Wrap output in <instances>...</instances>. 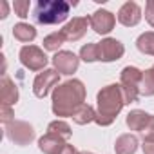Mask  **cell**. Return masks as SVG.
Listing matches in <instances>:
<instances>
[{"mask_svg":"<svg viewBox=\"0 0 154 154\" xmlns=\"http://www.w3.org/2000/svg\"><path fill=\"white\" fill-rule=\"evenodd\" d=\"M85 102V85L82 80H67L53 89V112L60 118H72L74 111Z\"/></svg>","mask_w":154,"mask_h":154,"instance_id":"cell-1","label":"cell"},{"mask_svg":"<svg viewBox=\"0 0 154 154\" xmlns=\"http://www.w3.org/2000/svg\"><path fill=\"white\" fill-rule=\"evenodd\" d=\"M96 105H98V109H96V120L94 122L100 127L112 125L116 116L122 112L123 105H127L120 84H111V85L102 87L96 94Z\"/></svg>","mask_w":154,"mask_h":154,"instance_id":"cell-2","label":"cell"},{"mask_svg":"<svg viewBox=\"0 0 154 154\" xmlns=\"http://www.w3.org/2000/svg\"><path fill=\"white\" fill-rule=\"evenodd\" d=\"M71 13V4L65 0H38L33 18L40 26H56L67 20Z\"/></svg>","mask_w":154,"mask_h":154,"instance_id":"cell-3","label":"cell"},{"mask_svg":"<svg viewBox=\"0 0 154 154\" xmlns=\"http://www.w3.org/2000/svg\"><path fill=\"white\" fill-rule=\"evenodd\" d=\"M143 80V71L134 65H127L122 69L120 74V87L125 98V103H132L140 98V85Z\"/></svg>","mask_w":154,"mask_h":154,"instance_id":"cell-4","label":"cell"},{"mask_svg":"<svg viewBox=\"0 0 154 154\" xmlns=\"http://www.w3.org/2000/svg\"><path fill=\"white\" fill-rule=\"evenodd\" d=\"M6 136L11 143H15L18 147H26L35 140L36 132H35L31 123L22 122V120H15V122L6 125Z\"/></svg>","mask_w":154,"mask_h":154,"instance_id":"cell-5","label":"cell"},{"mask_svg":"<svg viewBox=\"0 0 154 154\" xmlns=\"http://www.w3.org/2000/svg\"><path fill=\"white\" fill-rule=\"evenodd\" d=\"M18 58H20V63L29 69V71H44L49 58L47 54L44 53V49H40L38 45H24L18 53Z\"/></svg>","mask_w":154,"mask_h":154,"instance_id":"cell-6","label":"cell"},{"mask_svg":"<svg viewBox=\"0 0 154 154\" xmlns=\"http://www.w3.org/2000/svg\"><path fill=\"white\" fill-rule=\"evenodd\" d=\"M60 82V72L56 69H44L36 74L33 82V93L36 98H45L51 89H54Z\"/></svg>","mask_w":154,"mask_h":154,"instance_id":"cell-7","label":"cell"},{"mask_svg":"<svg viewBox=\"0 0 154 154\" xmlns=\"http://www.w3.org/2000/svg\"><path fill=\"white\" fill-rule=\"evenodd\" d=\"M125 47L120 40L116 38H103L102 42H98V54H100V62H116L123 56Z\"/></svg>","mask_w":154,"mask_h":154,"instance_id":"cell-8","label":"cell"},{"mask_svg":"<svg viewBox=\"0 0 154 154\" xmlns=\"http://www.w3.org/2000/svg\"><path fill=\"white\" fill-rule=\"evenodd\" d=\"M91 26V18L89 17H74L72 20H69L63 29H60L65 36V40L69 42H78L80 38L85 36L87 33V27Z\"/></svg>","mask_w":154,"mask_h":154,"instance_id":"cell-9","label":"cell"},{"mask_svg":"<svg viewBox=\"0 0 154 154\" xmlns=\"http://www.w3.org/2000/svg\"><path fill=\"white\" fill-rule=\"evenodd\" d=\"M53 65L54 69L60 72V74H72L78 71V65H80V58L76 56L72 51H58L54 56H53Z\"/></svg>","mask_w":154,"mask_h":154,"instance_id":"cell-10","label":"cell"},{"mask_svg":"<svg viewBox=\"0 0 154 154\" xmlns=\"http://www.w3.org/2000/svg\"><path fill=\"white\" fill-rule=\"evenodd\" d=\"M89 18H91V27L96 35H109L116 26V17L107 9H98Z\"/></svg>","mask_w":154,"mask_h":154,"instance_id":"cell-11","label":"cell"},{"mask_svg":"<svg viewBox=\"0 0 154 154\" xmlns=\"http://www.w3.org/2000/svg\"><path fill=\"white\" fill-rule=\"evenodd\" d=\"M140 20H141V8H140L136 2L129 0V2H125V4L120 8V11H118V22H120L122 26H125V27H134V26L140 24Z\"/></svg>","mask_w":154,"mask_h":154,"instance_id":"cell-12","label":"cell"},{"mask_svg":"<svg viewBox=\"0 0 154 154\" xmlns=\"http://www.w3.org/2000/svg\"><path fill=\"white\" fill-rule=\"evenodd\" d=\"M65 140L56 136V134H51V132H45L40 140H38V149L44 152V154H60L62 149L65 147Z\"/></svg>","mask_w":154,"mask_h":154,"instance_id":"cell-13","label":"cell"},{"mask_svg":"<svg viewBox=\"0 0 154 154\" xmlns=\"http://www.w3.org/2000/svg\"><path fill=\"white\" fill-rule=\"evenodd\" d=\"M0 98H2V105H9V107L18 102V87L8 74H4L2 82H0Z\"/></svg>","mask_w":154,"mask_h":154,"instance_id":"cell-14","label":"cell"},{"mask_svg":"<svg viewBox=\"0 0 154 154\" xmlns=\"http://www.w3.org/2000/svg\"><path fill=\"white\" fill-rule=\"evenodd\" d=\"M149 120H150V114H149V112H145V111H141V109H134V111H131V112L127 114L125 123H127V127H129L131 131L141 132V131L147 127Z\"/></svg>","mask_w":154,"mask_h":154,"instance_id":"cell-15","label":"cell"},{"mask_svg":"<svg viewBox=\"0 0 154 154\" xmlns=\"http://www.w3.org/2000/svg\"><path fill=\"white\" fill-rule=\"evenodd\" d=\"M138 138L134 134H122L114 141V152L116 154H134L138 150Z\"/></svg>","mask_w":154,"mask_h":154,"instance_id":"cell-16","label":"cell"},{"mask_svg":"<svg viewBox=\"0 0 154 154\" xmlns=\"http://www.w3.org/2000/svg\"><path fill=\"white\" fill-rule=\"evenodd\" d=\"M13 36H15L18 42H22V44H29V42H33V40L36 38V29H35V26H31V24L18 22V24L13 26Z\"/></svg>","mask_w":154,"mask_h":154,"instance_id":"cell-17","label":"cell"},{"mask_svg":"<svg viewBox=\"0 0 154 154\" xmlns=\"http://www.w3.org/2000/svg\"><path fill=\"white\" fill-rule=\"evenodd\" d=\"M94 120H96V111H94V107L89 105V103L80 105L78 109L74 111V114H72V122L78 123V125H87V123H91V122H94Z\"/></svg>","mask_w":154,"mask_h":154,"instance_id":"cell-18","label":"cell"},{"mask_svg":"<svg viewBox=\"0 0 154 154\" xmlns=\"http://www.w3.org/2000/svg\"><path fill=\"white\" fill-rule=\"evenodd\" d=\"M136 47L140 53L154 56V31H145L138 36L136 40Z\"/></svg>","mask_w":154,"mask_h":154,"instance_id":"cell-19","label":"cell"},{"mask_svg":"<svg viewBox=\"0 0 154 154\" xmlns=\"http://www.w3.org/2000/svg\"><path fill=\"white\" fill-rule=\"evenodd\" d=\"M65 42H67V40H65L63 33H62V31H54V33L47 35L42 44H44V49H45V51H54V53H58L60 47H62Z\"/></svg>","mask_w":154,"mask_h":154,"instance_id":"cell-20","label":"cell"},{"mask_svg":"<svg viewBox=\"0 0 154 154\" xmlns=\"http://www.w3.org/2000/svg\"><path fill=\"white\" fill-rule=\"evenodd\" d=\"M47 132L56 134V136H60V138H63V140H69V138L72 136V131H71L69 123L63 122V120H54V122H51V123L47 125Z\"/></svg>","mask_w":154,"mask_h":154,"instance_id":"cell-21","label":"cell"},{"mask_svg":"<svg viewBox=\"0 0 154 154\" xmlns=\"http://www.w3.org/2000/svg\"><path fill=\"white\" fill-rule=\"evenodd\" d=\"M140 96H154V65L143 71V80L140 85Z\"/></svg>","mask_w":154,"mask_h":154,"instance_id":"cell-22","label":"cell"},{"mask_svg":"<svg viewBox=\"0 0 154 154\" xmlns=\"http://www.w3.org/2000/svg\"><path fill=\"white\" fill-rule=\"evenodd\" d=\"M80 60L93 63V62H100V54H98V44H85L80 49Z\"/></svg>","mask_w":154,"mask_h":154,"instance_id":"cell-23","label":"cell"},{"mask_svg":"<svg viewBox=\"0 0 154 154\" xmlns=\"http://www.w3.org/2000/svg\"><path fill=\"white\" fill-rule=\"evenodd\" d=\"M29 0H15L13 2V9H15V15L20 17V18H27L29 17Z\"/></svg>","mask_w":154,"mask_h":154,"instance_id":"cell-24","label":"cell"},{"mask_svg":"<svg viewBox=\"0 0 154 154\" xmlns=\"http://www.w3.org/2000/svg\"><path fill=\"white\" fill-rule=\"evenodd\" d=\"M0 120H2V123H6V125L15 122V112H13V109L9 105H2V107H0Z\"/></svg>","mask_w":154,"mask_h":154,"instance_id":"cell-25","label":"cell"},{"mask_svg":"<svg viewBox=\"0 0 154 154\" xmlns=\"http://www.w3.org/2000/svg\"><path fill=\"white\" fill-rule=\"evenodd\" d=\"M141 136H143V141L145 140H154V114H150V120H149L147 127L141 131Z\"/></svg>","mask_w":154,"mask_h":154,"instance_id":"cell-26","label":"cell"},{"mask_svg":"<svg viewBox=\"0 0 154 154\" xmlns=\"http://www.w3.org/2000/svg\"><path fill=\"white\" fill-rule=\"evenodd\" d=\"M145 20L154 27V0H147L145 4Z\"/></svg>","mask_w":154,"mask_h":154,"instance_id":"cell-27","label":"cell"},{"mask_svg":"<svg viewBox=\"0 0 154 154\" xmlns=\"http://www.w3.org/2000/svg\"><path fill=\"white\" fill-rule=\"evenodd\" d=\"M141 149H143V154H154V140H145Z\"/></svg>","mask_w":154,"mask_h":154,"instance_id":"cell-28","label":"cell"},{"mask_svg":"<svg viewBox=\"0 0 154 154\" xmlns=\"http://www.w3.org/2000/svg\"><path fill=\"white\" fill-rule=\"evenodd\" d=\"M60 154H80V152H78V149H76L74 145H69V143H67V145L62 149Z\"/></svg>","mask_w":154,"mask_h":154,"instance_id":"cell-29","label":"cell"},{"mask_svg":"<svg viewBox=\"0 0 154 154\" xmlns=\"http://www.w3.org/2000/svg\"><path fill=\"white\" fill-rule=\"evenodd\" d=\"M0 9H2V13H0V18H6L8 17V13H9V6H8V2L6 0H2V2H0Z\"/></svg>","mask_w":154,"mask_h":154,"instance_id":"cell-30","label":"cell"},{"mask_svg":"<svg viewBox=\"0 0 154 154\" xmlns=\"http://www.w3.org/2000/svg\"><path fill=\"white\" fill-rule=\"evenodd\" d=\"M80 154H93V152H87V150H84V152H80Z\"/></svg>","mask_w":154,"mask_h":154,"instance_id":"cell-31","label":"cell"}]
</instances>
